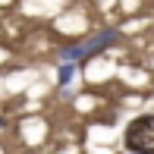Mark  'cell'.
Returning a JSON list of instances; mask_svg holds the SVG:
<instances>
[{"label": "cell", "instance_id": "6da1fadb", "mask_svg": "<svg viewBox=\"0 0 154 154\" xmlns=\"http://www.w3.org/2000/svg\"><path fill=\"white\" fill-rule=\"evenodd\" d=\"M123 142L132 154H154V113L135 116L123 132Z\"/></svg>", "mask_w": 154, "mask_h": 154}, {"label": "cell", "instance_id": "7a4b0ae2", "mask_svg": "<svg viewBox=\"0 0 154 154\" xmlns=\"http://www.w3.org/2000/svg\"><path fill=\"white\" fill-rule=\"evenodd\" d=\"M116 41V32H101L94 41H88V44H82V47H72V51H66V60H82V57H91V54L97 51H104L107 44H113Z\"/></svg>", "mask_w": 154, "mask_h": 154}, {"label": "cell", "instance_id": "3957f363", "mask_svg": "<svg viewBox=\"0 0 154 154\" xmlns=\"http://www.w3.org/2000/svg\"><path fill=\"white\" fill-rule=\"evenodd\" d=\"M69 79H72V66H63L60 69V85H66Z\"/></svg>", "mask_w": 154, "mask_h": 154}]
</instances>
